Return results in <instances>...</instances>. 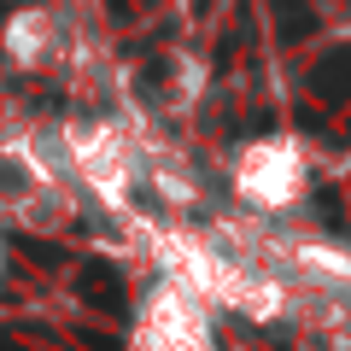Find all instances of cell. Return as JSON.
<instances>
[{
  "label": "cell",
  "mask_w": 351,
  "mask_h": 351,
  "mask_svg": "<svg viewBox=\"0 0 351 351\" xmlns=\"http://www.w3.org/2000/svg\"><path fill=\"white\" fill-rule=\"evenodd\" d=\"M88 299H100V304H117V276H106V269H88Z\"/></svg>",
  "instance_id": "cell-1"
}]
</instances>
